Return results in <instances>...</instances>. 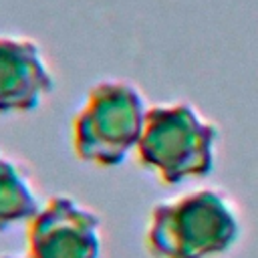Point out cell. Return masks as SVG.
Returning a JSON list of instances; mask_svg holds the SVG:
<instances>
[{
	"mask_svg": "<svg viewBox=\"0 0 258 258\" xmlns=\"http://www.w3.org/2000/svg\"><path fill=\"white\" fill-rule=\"evenodd\" d=\"M242 234L238 206L222 189H194L151 208L145 250L151 258H218Z\"/></svg>",
	"mask_w": 258,
	"mask_h": 258,
	"instance_id": "obj_1",
	"label": "cell"
},
{
	"mask_svg": "<svg viewBox=\"0 0 258 258\" xmlns=\"http://www.w3.org/2000/svg\"><path fill=\"white\" fill-rule=\"evenodd\" d=\"M218 127L189 103L155 105L147 109L137 159L161 183L177 185L204 177L216 163Z\"/></svg>",
	"mask_w": 258,
	"mask_h": 258,
	"instance_id": "obj_2",
	"label": "cell"
},
{
	"mask_svg": "<svg viewBox=\"0 0 258 258\" xmlns=\"http://www.w3.org/2000/svg\"><path fill=\"white\" fill-rule=\"evenodd\" d=\"M143 93L129 81L109 79L93 85L73 117L75 155L97 167H117L137 147L145 125Z\"/></svg>",
	"mask_w": 258,
	"mask_h": 258,
	"instance_id": "obj_3",
	"label": "cell"
},
{
	"mask_svg": "<svg viewBox=\"0 0 258 258\" xmlns=\"http://www.w3.org/2000/svg\"><path fill=\"white\" fill-rule=\"evenodd\" d=\"M101 218L69 196L50 198L26 222L28 258H101Z\"/></svg>",
	"mask_w": 258,
	"mask_h": 258,
	"instance_id": "obj_4",
	"label": "cell"
},
{
	"mask_svg": "<svg viewBox=\"0 0 258 258\" xmlns=\"http://www.w3.org/2000/svg\"><path fill=\"white\" fill-rule=\"evenodd\" d=\"M54 89L40 46L26 36H0V115L38 109Z\"/></svg>",
	"mask_w": 258,
	"mask_h": 258,
	"instance_id": "obj_5",
	"label": "cell"
},
{
	"mask_svg": "<svg viewBox=\"0 0 258 258\" xmlns=\"http://www.w3.org/2000/svg\"><path fill=\"white\" fill-rule=\"evenodd\" d=\"M40 210L36 189L24 167L0 151V232L28 222Z\"/></svg>",
	"mask_w": 258,
	"mask_h": 258,
	"instance_id": "obj_6",
	"label": "cell"
},
{
	"mask_svg": "<svg viewBox=\"0 0 258 258\" xmlns=\"http://www.w3.org/2000/svg\"><path fill=\"white\" fill-rule=\"evenodd\" d=\"M0 258H28V256H16V254H2Z\"/></svg>",
	"mask_w": 258,
	"mask_h": 258,
	"instance_id": "obj_7",
	"label": "cell"
}]
</instances>
